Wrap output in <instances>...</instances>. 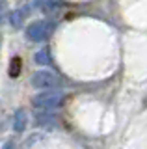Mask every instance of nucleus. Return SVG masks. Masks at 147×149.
<instances>
[{
	"mask_svg": "<svg viewBox=\"0 0 147 149\" xmlns=\"http://www.w3.org/2000/svg\"><path fill=\"white\" fill-rule=\"evenodd\" d=\"M52 32H54V22L52 21H45V19L34 21V22H30V24L26 26V37H28L30 41H35V43L49 39Z\"/></svg>",
	"mask_w": 147,
	"mask_h": 149,
	"instance_id": "nucleus-1",
	"label": "nucleus"
},
{
	"mask_svg": "<svg viewBox=\"0 0 147 149\" xmlns=\"http://www.w3.org/2000/svg\"><path fill=\"white\" fill-rule=\"evenodd\" d=\"M62 102H63V93L54 91V90L37 93V95L32 99V104L39 110H54V108H58V106H62Z\"/></svg>",
	"mask_w": 147,
	"mask_h": 149,
	"instance_id": "nucleus-2",
	"label": "nucleus"
},
{
	"mask_svg": "<svg viewBox=\"0 0 147 149\" xmlns=\"http://www.w3.org/2000/svg\"><path fill=\"white\" fill-rule=\"evenodd\" d=\"M32 86L37 90H52L60 86V78L50 71H37L32 74Z\"/></svg>",
	"mask_w": 147,
	"mask_h": 149,
	"instance_id": "nucleus-3",
	"label": "nucleus"
},
{
	"mask_svg": "<svg viewBox=\"0 0 147 149\" xmlns=\"http://www.w3.org/2000/svg\"><path fill=\"white\" fill-rule=\"evenodd\" d=\"M26 123H28V116H26V112L24 110H17L15 119H13V129H15L17 132H22V130L26 129Z\"/></svg>",
	"mask_w": 147,
	"mask_h": 149,
	"instance_id": "nucleus-4",
	"label": "nucleus"
},
{
	"mask_svg": "<svg viewBox=\"0 0 147 149\" xmlns=\"http://www.w3.org/2000/svg\"><path fill=\"white\" fill-rule=\"evenodd\" d=\"M26 15H28V9H26V8H21V9H17V11H13L11 15H10V21H11V24L15 26V28H17V26H21Z\"/></svg>",
	"mask_w": 147,
	"mask_h": 149,
	"instance_id": "nucleus-5",
	"label": "nucleus"
},
{
	"mask_svg": "<svg viewBox=\"0 0 147 149\" xmlns=\"http://www.w3.org/2000/svg\"><path fill=\"white\" fill-rule=\"evenodd\" d=\"M35 62H37L39 65H49L50 63V56H49V50L47 49H41L39 52H35Z\"/></svg>",
	"mask_w": 147,
	"mask_h": 149,
	"instance_id": "nucleus-6",
	"label": "nucleus"
}]
</instances>
